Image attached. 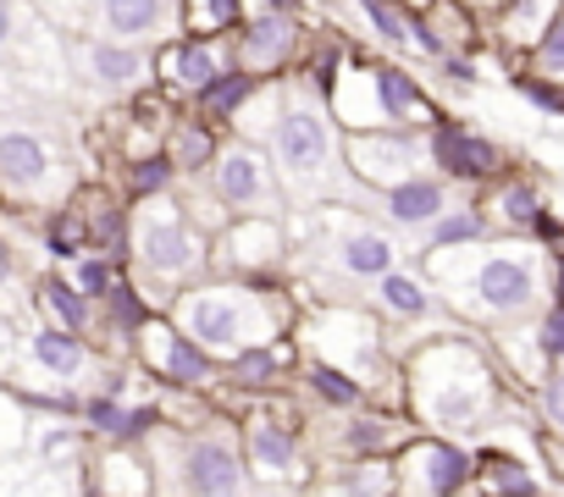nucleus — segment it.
<instances>
[{
	"instance_id": "nucleus-1",
	"label": "nucleus",
	"mask_w": 564,
	"mask_h": 497,
	"mask_svg": "<svg viewBox=\"0 0 564 497\" xmlns=\"http://www.w3.org/2000/svg\"><path fill=\"white\" fill-rule=\"evenodd\" d=\"M426 261L454 294V305H465L481 321H520L525 310L542 305V255L531 243L476 238V243L426 248Z\"/></svg>"
},
{
	"instance_id": "nucleus-2",
	"label": "nucleus",
	"mask_w": 564,
	"mask_h": 497,
	"mask_svg": "<svg viewBox=\"0 0 564 497\" xmlns=\"http://www.w3.org/2000/svg\"><path fill=\"white\" fill-rule=\"evenodd\" d=\"M410 398H415L421 420H432L437 431H481L498 409L492 371H487L481 349H470V343H432L415 360Z\"/></svg>"
},
{
	"instance_id": "nucleus-3",
	"label": "nucleus",
	"mask_w": 564,
	"mask_h": 497,
	"mask_svg": "<svg viewBox=\"0 0 564 497\" xmlns=\"http://www.w3.org/2000/svg\"><path fill=\"white\" fill-rule=\"evenodd\" d=\"M183 327L199 349H216V354H232L254 338L271 332V316L254 294H238V288H205V294H188L183 299Z\"/></svg>"
},
{
	"instance_id": "nucleus-4",
	"label": "nucleus",
	"mask_w": 564,
	"mask_h": 497,
	"mask_svg": "<svg viewBox=\"0 0 564 497\" xmlns=\"http://www.w3.org/2000/svg\"><path fill=\"white\" fill-rule=\"evenodd\" d=\"M271 161L294 188H316L333 172V133L316 106H289L271 128Z\"/></svg>"
},
{
	"instance_id": "nucleus-5",
	"label": "nucleus",
	"mask_w": 564,
	"mask_h": 497,
	"mask_svg": "<svg viewBox=\"0 0 564 497\" xmlns=\"http://www.w3.org/2000/svg\"><path fill=\"white\" fill-rule=\"evenodd\" d=\"M133 232H139V261H144L150 272H161V277H183V272L199 266V238H194V227H188L166 199L144 205L139 221H133Z\"/></svg>"
},
{
	"instance_id": "nucleus-6",
	"label": "nucleus",
	"mask_w": 564,
	"mask_h": 497,
	"mask_svg": "<svg viewBox=\"0 0 564 497\" xmlns=\"http://www.w3.org/2000/svg\"><path fill=\"white\" fill-rule=\"evenodd\" d=\"M216 199L232 205V210H271L276 205L271 161L260 150H249V144L221 150V161H216Z\"/></svg>"
},
{
	"instance_id": "nucleus-7",
	"label": "nucleus",
	"mask_w": 564,
	"mask_h": 497,
	"mask_svg": "<svg viewBox=\"0 0 564 497\" xmlns=\"http://www.w3.org/2000/svg\"><path fill=\"white\" fill-rule=\"evenodd\" d=\"M476 459L459 448V442H415L404 453V470L393 475L404 492H426V497H448L470 481Z\"/></svg>"
},
{
	"instance_id": "nucleus-8",
	"label": "nucleus",
	"mask_w": 564,
	"mask_h": 497,
	"mask_svg": "<svg viewBox=\"0 0 564 497\" xmlns=\"http://www.w3.org/2000/svg\"><path fill=\"white\" fill-rule=\"evenodd\" d=\"M426 155H432L448 177H459V183H481V177H498V172H503V150H498L492 139L470 133V128H454V122L432 128Z\"/></svg>"
},
{
	"instance_id": "nucleus-9",
	"label": "nucleus",
	"mask_w": 564,
	"mask_h": 497,
	"mask_svg": "<svg viewBox=\"0 0 564 497\" xmlns=\"http://www.w3.org/2000/svg\"><path fill=\"white\" fill-rule=\"evenodd\" d=\"M349 161H355V172L366 177V183H393V177H410V172H421V161H432L426 155V139H410L404 128H382V133H371V139H355L349 144Z\"/></svg>"
},
{
	"instance_id": "nucleus-10",
	"label": "nucleus",
	"mask_w": 564,
	"mask_h": 497,
	"mask_svg": "<svg viewBox=\"0 0 564 497\" xmlns=\"http://www.w3.org/2000/svg\"><path fill=\"white\" fill-rule=\"evenodd\" d=\"M0 177L12 188H45L56 177V155L40 133H23V128H0Z\"/></svg>"
},
{
	"instance_id": "nucleus-11",
	"label": "nucleus",
	"mask_w": 564,
	"mask_h": 497,
	"mask_svg": "<svg viewBox=\"0 0 564 497\" xmlns=\"http://www.w3.org/2000/svg\"><path fill=\"white\" fill-rule=\"evenodd\" d=\"M382 210L399 227H426L437 210H448V188L437 177H426V172H410V177L382 183Z\"/></svg>"
},
{
	"instance_id": "nucleus-12",
	"label": "nucleus",
	"mask_w": 564,
	"mask_h": 497,
	"mask_svg": "<svg viewBox=\"0 0 564 497\" xmlns=\"http://www.w3.org/2000/svg\"><path fill=\"white\" fill-rule=\"evenodd\" d=\"M183 486L188 492H238L243 486V470H238V453L216 437L194 442L188 459H183Z\"/></svg>"
},
{
	"instance_id": "nucleus-13",
	"label": "nucleus",
	"mask_w": 564,
	"mask_h": 497,
	"mask_svg": "<svg viewBox=\"0 0 564 497\" xmlns=\"http://www.w3.org/2000/svg\"><path fill=\"white\" fill-rule=\"evenodd\" d=\"M144 327H150V321H144ZM150 360H155V371L172 376V382H199V376L210 371L205 349L188 343V338H177L172 327H150Z\"/></svg>"
},
{
	"instance_id": "nucleus-14",
	"label": "nucleus",
	"mask_w": 564,
	"mask_h": 497,
	"mask_svg": "<svg viewBox=\"0 0 564 497\" xmlns=\"http://www.w3.org/2000/svg\"><path fill=\"white\" fill-rule=\"evenodd\" d=\"M338 266L349 277H382L393 266V238L377 232V227H355L338 238Z\"/></svg>"
},
{
	"instance_id": "nucleus-15",
	"label": "nucleus",
	"mask_w": 564,
	"mask_h": 497,
	"mask_svg": "<svg viewBox=\"0 0 564 497\" xmlns=\"http://www.w3.org/2000/svg\"><path fill=\"white\" fill-rule=\"evenodd\" d=\"M84 73L106 89H128V84H144L150 67L128 40H117V45H84Z\"/></svg>"
},
{
	"instance_id": "nucleus-16",
	"label": "nucleus",
	"mask_w": 564,
	"mask_h": 497,
	"mask_svg": "<svg viewBox=\"0 0 564 497\" xmlns=\"http://www.w3.org/2000/svg\"><path fill=\"white\" fill-rule=\"evenodd\" d=\"M166 18V0H100V23L111 40H150Z\"/></svg>"
},
{
	"instance_id": "nucleus-17",
	"label": "nucleus",
	"mask_w": 564,
	"mask_h": 497,
	"mask_svg": "<svg viewBox=\"0 0 564 497\" xmlns=\"http://www.w3.org/2000/svg\"><path fill=\"white\" fill-rule=\"evenodd\" d=\"M553 12H558V0H503V40L514 45V51H531L536 40H542V29L553 23Z\"/></svg>"
},
{
	"instance_id": "nucleus-18",
	"label": "nucleus",
	"mask_w": 564,
	"mask_h": 497,
	"mask_svg": "<svg viewBox=\"0 0 564 497\" xmlns=\"http://www.w3.org/2000/svg\"><path fill=\"white\" fill-rule=\"evenodd\" d=\"M289 51H294V23L276 18V12H265L249 29V40H243V62L249 67H276V62H289Z\"/></svg>"
},
{
	"instance_id": "nucleus-19",
	"label": "nucleus",
	"mask_w": 564,
	"mask_h": 497,
	"mask_svg": "<svg viewBox=\"0 0 564 497\" xmlns=\"http://www.w3.org/2000/svg\"><path fill=\"white\" fill-rule=\"evenodd\" d=\"M492 210L514 232H547V210H542V194L531 183H503L498 199H492Z\"/></svg>"
},
{
	"instance_id": "nucleus-20",
	"label": "nucleus",
	"mask_w": 564,
	"mask_h": 497,
	"mask_svg": "<svg viewBox=\"0 0 564 497\" xmlns=\"http://www.w3.org/2000/svg\"><path fill=\"white\" fill-rule=\"evenodd\" d=\"M476 238H487V216H481L476 205H465V210H437V216L426 221V248L476 243Z\"/></svg>"
},
{
	"instance_id": "nucleus-21",
	"label": "nucleus",
	"mask_w": 564,
	"mask_h": 497,
	"mask_svg": "<svg viewBox=\"0 0 564 497\" xmlns=\"http://www.w3.org/2000/svg\"><path fill=\"white\" fill-rule=\"evenodd\" d=\"M481 486L487 492H542L547 481L536 470H525V459H514V453H481Z\"/></svg>"
},
{
	"instance_id": "nucleus-22",
	"label": "nucleus",
	"mask_w": 564,
	"mask_h": 497,
	"mask_svg": "<svg viewBox=\"0 0 564 497\" xmlns=\"http://www.w3.org/2000/svg\"><path fill=\"white\" fill-rule=\"evenodd\" d=\"M276 227L271 221H243L238 232H232V261L238 266H271L276 261Z\"/></svg>"
},
{
	"instance_id": "nucleus-23",
	"label": "nucleus",
	"mask_w": 564,
	"mask_h": 497,
	"mask_svg": "<svg viewBox=\"0 0 564 497\" xmlns=\"http://www.w3.org/2000/svg\"><path fill=\"white\" fill-rule=\"evenodd\" d=\"M249 453H254V464L271 470V475H289V470H294V437L282 431V426H254V431H249Z\"/></svg>"
},
{
	"instance_id": "nucleus-24",
	"label": "nucleus",
	"mask_w": 564,
	"mask_h": 497,
	"mask_svg": "<svg viewBox=\"0 0 564 497\" xmlns=\"http://www.w3.org/2000/svg\"><path fill=\"white\" fill-rule=\"evenodd\" d=\"M531 67H536V78H547V84L564 89V0H558L553 23L542 29V40L531 45Z\"/></svg>"
},
{
	"instance_id": "nucleus-25",
	"label": "nucleus",
	"mask_w": 564,
	"mask_h": 497,
	"mask_svg": "<svg viewBox=\"0 0 564 497\" xmlns=\"http://www.w3.org/2000/svg\"><path fill=\"white\" fill-rule=\"evenodd\" d=\"M377 294H382V305L388 310H399V316H426V288L410 277V272H399V266H388L382 277H377Z\"/></svg>"
},
{
	"instance_id": "nucleus-26",
	"label": "nucleus",
	"mask_w": 564,
	"mask_h": 497,
	"mask_svg": "<svg viewBox=\"0 0 564 497\" xmlns=\"http://www.w3.org/2000/svg\"><path fill=\"white\" fill-rule=\"evenodd\" d=\"M166 62H172V78H177L183 89H205V84L221 73V56H216L210 45H183V51H172Z\"/></svg>"
},
{
	"instance_id": "nucleus-27",
	"label": "nucleus",
	"mask_w": 564,
	"mask_h": 497,
	"mask_svg": "<svg viewBox=\"0 0 564 497\" xmlns=\"http://www.w3.org/2000/svg\"><path fill=\"white\" fill-rule=\"evenodd\" d=\"M34 360H40L51 376H73V371L84 365V349H78L67 332H40V338H34Z\"/></svg>"
},
{
	"instance_id": "nucleus-28",
	"label": "nucleus",
	"mask_w": 564,
	"mask_h": 497,
	"mask_svg": "<svg viewBox=\"0 0 564 497\" xmlns=\"http://www.w3.org/2000/svg\"><path fill=\"white\" fill-rule=\"evenodd\" d=\"M243 100H249V78H243V73H216V78L205 84V106H210L216 117H232Z\"/></svg>"
},
{
	"instance_id": "nucleus-29",
	"label": "nucleus",
	"mask_w": 564,
	"mask_h": 497,
	"mask_svg": "<svg viewBox=\"0 0 564 497\" xmlns=\"http://www.w3.org/2000/svg\"><path fill=\"white\" fill-rule=\"evenodd\" d=\"M89 426H100V431H111V437H139L144 426H150V415L139 409V415H128V409H117V404H106V398H95L89 409Z\"/></svg>"
},
{
	"instance_id": "nucleus-30",
	"label": "nucleus",
	"mask_w": 564,
	"mask_h": 497,
	"mask_svg": "<svg viewBox=\"0 0 564 497\" xmlns=\"http://www.w3.org/2000/svg\"><path fill=\"white\" fill-rule=\"evenodd\" d=\"M531 332H536L542 360H547V365H558V360H564V305H547V310H542V321H536Z\"/></svg>"
},
{
	"instance_id": "nucleus-31",
	"label": "nucleus",
	"mask_w": 564,
	"mask_h": 497,
	"mask_svg": "<svg viewBox=\"0 0 564 497\" xmlns=\"http://www.w3.org/2000/svg\"><path fill=\"white\" fill-rule=\"evenodd\" d=\"M45 299L56 305V316H62L67 327H84V321H89V310H84V294H73L62 277H45Z\"/></svg>"
},
{
	"instance_id": "nucleus-32",
	"label": "nucleus",
	"mask_w": 564,
	"mask_h": 497,
	"mask_svg": "<svg viewBox=\"0 0 564 497\" xmlns=\"http://www.w3.org/2000/svg\"><path fill=\"white\" fill-rule=\"evenodd\" d=\"M366 12H371V23H377V34H382V40H393V45H404V40H410V12L388 7V0H366Z\"/></svg>"
},
{
	"instance_id": "nucleus-33",
	"label": "nucleus",
	"mask_w": 564,
	"mask_h": 497,
	"mask_svg": "<svg viewBox=\"0 0 564 497\" xmlns=\"http://www.w3.org/2000/svg\"><path fill=\"white\" fill-rule=\"evenodd\" d=\"M536 409H542V426H547L553 437H564V371L542 382V398H536Z\"/></svg>"
},
{
	"instance_id": "nucleus-34",
	"label": "nucleus",
	"mask_w": 564,
	"mask_h": 497,
	"mask_svg": "<svg viewBox=\"0 0 564 497\" xmlns=\"http://www.w3.org/2000/svg\"><path fill=\"white\" fill-rule=\"evenodd\" d=\"M520 95H525L536 111H564V89L547 84V78H520Z\"/></svg>"
},
{
	"instance_id": "nucleus-35",
	"label": "nucleus",
	"mask_w": 564,
	"mask_h": 497,
	"mask_svg": "<svg viewBox=\"0 0 564 497\" xmlns=\"http://www.w3.org/2000/svg\"><path fill=\"white\" fill-rule=\"evenodd\" d=\"M78 294H84V299L111 294V266H106V261H78Z\"/></svg>"
},
{
	"instance_id": "nucleus-36",
	"label": "nucleus",
	"mask_w": 564,
	"mask_h": 497,
	"mask_svg": "<svg viewBox=\"0 0 564 497\" xmlns=\"http://www.w3.org/2000/svg\"><path fill=\"white\" fill-rule=\"evenodd\" d=\"M238 18V0H194V23L199 29H221Z\"/></svg>"
},
{
	"instance_id": "nucleus-37",
	"label": "nucleus",
	"mask_w": 564,
	"mask_h": 497,
	"mask_svg": "<svg viewBox=\"0 0 564 497\" xmlns=\"http://www.w3.org/2000/svg\"><path fill=\"white\" fill-rule=\"evenodd\" d=\"M172 144H177V166H199V161L210 155V139H205L199 128H183Z\"/></svg>"
},
{
	"instance_id": "nucleus-38",
	"label": "nucleus",
	"mask_w": 564,
	"mask_h": 497,
	"mask_svg": "<svg viewBox=\"0 0 564 497\" xmlns=\"http://www.w3.org/2000/svg\"><path fill=\"white\" fill-rule=\"evenodd\" d=\"M316 387H322L333 404H355V398H360V387H355V382H344V376H333V371H316Z\"/></svg>"
},
{
	"instance_id": "nucleus-39",
	"label": "nucleus",
	"mask_w": 564,
	"mask_h": 497,
	"mask_svg": "<svg viewBox=\"0 0 564 497\" xmlns=\"http://www.w3.org/2000/svg\"><path fill=\"white\" fill-rule=\"evenodd\" d=\"M271 365H276L271 354H243V360H238V382H265Z\"/></svg>"
},
{
	"instance_id": "nucleus-40",
	"label": "nucleus",
	"mask_w": 564,
	"mask_h": 497,
	"mask_svg": "<svg viewBox=\"0 0 564 497\" xmlns=\"http://www.w3.org/2000/svg\"><path fill=\"white\" fill-rule=\"evenodd\" d=\"M51 248H56V255H84V248H78V227H73V221H56Z\"/></svg>"
},
{
	"instance_id": "nucleus-41",
	"label": "nucleus",
	"mask_w": 564,
	"mask_h": 497,
	"mask_svg": "<svg viewBox=\"0 0 564 497\" xmlns=\"http://www.w3.org/2000/svg\"><path fill=\"white\" fill-rule=\"evenodd\" d=\"M161 183H166V161H150V166L133 172V188H139V194H155Z\"/></svg>"
},
{
	"instance_id": "nucleus-42",
	"label": "nucleus",
	"mask_w": 564,
	"mask_h": 497,
	"mask_svg": "<svg viewBox=\"0 0 564 497\" xmlns=\"http://www.w3.org/2000/svg\"><path fill=\"white\" fill-rule=\"evenodd\" d=\"M111 310H117L122 321H133V327H144V310H139V299H133L128 288H111Z\"/></svg>"
},
{
	"instance_id": "nucleus-43",
	"label": "nucleus",
	"mask_w": 564,
	"mask_h": 497,
	"mask_svg": "<svg viewBox=\"0 0 564 497\" xmlns=\"http://www.w3.org/2000/svg\"><path fill=\"white\" fill-rule=\"evenodd\" d=\"M12 34H18V12H12V0H0V51L12 45Z\"/></svg>"
},
{
	"instance_id": "nucleus-44",
	"label": "nucleus",
	"mask_w": 564,
	"mask_h": 497,
	"mask_svg": "<svg viewBox=\"0 0 564 497\" xmlns=\"http://www.w3.org/2000/svg\"><path fill=\"white\" fill-rule=\"evenodd\" d=\"M7 277H12V255H7V243H0V288H7Z\"/></svg>"
},
{
	"instance_id": "nucleus-45",
	"label": "nucleus",
	"mask_w": 564,
	"mask_h": 497,
	"mask_svg": "<svg viewBox=\"0 0 564 497\" xmlns=\"http://www.w3.org/2000/svg\"><path fill=\"white\" fill-rule=\"evenodd\" d=\"M0 360H7V321H0Z\"/></svg>"
},
{
	"instance_id": "nucleus-46",
	"label": "nucleus",
	"mask_w": 564,
	"mask_h": 497,
	"mask_svg": "<svg viewBox=\"0 0 564 497\" xmlns=\"http://www.w3.org/2000/svg\"><path fill=\"white\" fill-rule=\"evenodd\" d=\"M0 106H7V73H0Z\"/></svg>"
},
{
	"instance_id": "nucleus-47",
	"label": "nucleus",
	"mask_w": 564,
	"mask_h": 497,
	"mask_svg": "<svg viewBox=\"0 0 564 497\" xmlns=\"http://www.w3.org/2000/svg\"><path fill=\"white\" fill-rule=\"evenodd\" d=\"M476 7H503V0H476Z\"/></svg>"
}]
</instances>
